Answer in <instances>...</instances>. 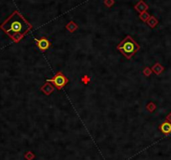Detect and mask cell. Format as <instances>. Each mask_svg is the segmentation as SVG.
Masks as SVG:
<instances>
[{
	"mask_svg": "<svg viewBox=\"0 0 171 160\" xmlns=\"http://www.w3.org/2000/svg\"><path fill=\"white\" fill-rule=\"evenodd\" d=\"M31 28L32 25L21 15L19 11L13 12L0 25V29L15 43H19Z\"/></svg>",
	"mask_w": 171,
	"mask_h": 160,
	"instance_id": "6da1fadb",
	"label": "cell"
},
{
	"mask_svg": "<svg viewBox=\"0 0 171 160\" xmlns=\"http://www.w3.org/2000/svg\"><path fill=\"white\" fill-rule=\"evenodd\" d=\"M117 49L127 59H131L135 55L136 52L140 49V46L131 36L128 35L117 46Z\"/></svg>",
	"mask_w": 171,
	"mask_h": 160,
	"instance_id": "7a4b0ae2",
	"label": "cell"
},
{
	"mask_svg": "<svg viewBox=\"0 0 171 160\" xmlns=\"http://www.w3.org/2000/svg\"><path fill=\"white\" fill-rule=\"evenodd\" d=\"M47 82H51L58 90L62 89L67 83L69 82V80L65 75L61 71H59L58 73L55 74V75L52 79H48L46 80Z\"/></svg>",
	"mask_w": 171,
	"mask_h": 160,
	"instance_id": "3957f363",
	"label": "cell"
},
{
	"mask_svg": "<svg viewBox=\"0 0 171 160\" xmlns=\"http://www.w3.org/2000/svg\"><path fill=\"white\" fill-rule=\"evenodd\" d=\"M36 42H37V46L41 51H45L50 48V43L46 38L45 37H41L39 39H35Z\"/></svg>",
	"mask_w": 171,
	"mask_h": 160,
	"instance_id": "277c9868",
	"label": "cell"
},
{
	"mask_svg": "<svg viewBox=\"0 0 171 160\" xmlns=\"http://www.w3.org/2000/svg\"><path fill=\"white\" fill-rule=\"evenodd\" d=\"M40 90H41V91H42L44 94L49 96V95H50V94H51L52 92L54 91V90H55V87H54L53 85L50 84V82H47V83H45V85L41 86Z\"/></svg>",
	"mask_w": 171,
	"mask_h": 160,
	"instance_id": "5b68a950",
	"label": "cell"
},
{
	"mask_svg": "<svg viewBox=\"0 0 171 160\" xmlns=\"http://www.w3.org/2000/svg\"><path fill=\"white\" fill-rule=\"evenodd\" d=\"M159 129H160V131L162 132L165 135L169 134V133H171V123L168 121L164 122V123L159 126Z\"/></svg>",
	"mask_w": 171,
	"mask_h": 160,
	"instance_id": "8992f818",
	"label": "cell"
},
{
	"mask_svg": "<svg viewBox=\"0 0 171 160\" xmlns=\"http://www.w3.org/2000/svg\"><path fill=\"white\" fill-rule=\"evenodd\" d=\"M134 8H135L136 10H137L138 12L140 13V14H141V13H143V12H145V11L147 10L148 9H149L148 5L144 2V1H143V0L139 1V2L137 4H136Z\"/></svg>",
	"mask_w": 171,
	"mask_h": 160,
	"instance_id": "52a82bcc",
	"label": "cell"
},
{
	"mask_svg": "<svg viewBox=\"0 0 171 160\" xmlns=\"http://www.w3.org/2000/svg\"><path fill=\"white\" fill-rule=\"evenodd\" d=\"M164 66H162L159 63H156L152 68V71L154 72L156 75H160L164 71Z\"/></svg>",
	"mask_w": 171,
	"mask_h": 160,
	"instance_id": "ba28073f",
	"label": "cell"
},
{
	"mask_svg": "<svg viewBox=\"0 0 171 160\" xmlns=\"http://www.w3.org/2000/svg\"><path fill=\"white\" fill-rule=\"evenodd\" d=\"M77 28H78L77 24H75V23L73 22V21H70V22H69L68 24H67V25H66V29H68L70 32H74L75 30H76Z\"/></svg>",
	"mask_w": 171,
	"mask_h": 160,
	"instance_id": "9c48e42d",
	"label": "cell"
},
{
	"mask_svg": "<svg viewBox=\"0 0 171 160\" xmlns=\"http://www.w3.org/2000/svg\"><path fill=\"white\" fill-rule=\"evenodd\" d=\"M147 23H148V24L150 26V28H154L156 25H157L158 20H157V19H155V18L154 17V16H150V18L148 19Z\"/></svg>",
	"mask_w": 171,
	"mask_h": 160,
	"instance_id": "30bf717a",
	"label": "cell"
},
{
	"mask_svg": "<svg viewBox=\"0 0 171 160\" xmlns=\"http://www.w3.org/2000/svg\"><path fill=\"white\" fill-rule=\"evenodd\" d=\"M139 18L141 19V20H143L144 22H146V21H148V19L150 18V15H149V13H147L145 11V12L141 13L140 15H139Z\"/></svg>",
	"mask_w": 171,
	"mask_h": 160,
	"instance_id": "8fae6325",
	"label": "cell"
},
{
	"mask_svg": "<svg viewBox=\"0 0 171 160\" xmlns=\"http://www.w3.org/2000/svg\"><path fill=\"white\" fill-rule=\"evenodd\" d=\"M34 154L32 153V152H28V153H26V154L24 155V158H26L27 160H32L33 158H34Z\"/></svg>",
	"mask_w": 171,
	"mask_h": 160,
	"instance_id": "7c38bea8",
	"label": "cell"
},
{
	"mask_svg": "<svg viewBox=\"0 0 171 160\" xmlns=\"http://www.w3.org/2000/svg\"><path fill=\"white\" fill-rule=\"evenodd\" d=\"M155 108H156V107H155V105H154L153 102H150V103L149 104V105L147 106V109L149 110L150 112H154V110H155Z\"/></svg>",
	"mask_w": 171,
	"mask_h": 160,
	"instance_id": "4fadbf2b",
	"label": "cell"
},
{
	"mask_svg": "<svg viewBox=\"0 0 171 160\" xmlns=\"http://www.w3.org/2000/svg\"><path fill=\"white\" fill-rule=\"evenodd\" d=\"M104 4H105V5H106L107 7L111 8L112 6L114 4V0H105Z\"/></svg>",
	"mask_w": 171,
	"mask_h": 160,
	"instance_id": "5bb4252c",
	"label": "cell"
},
{
	"mask_svg": "<svg viewBox=\"0 0 171 160\" xmlns=\"http://www.w3.org/2000/svg\"><path fill=\"white\" fill-rule=\"evenodd\" d=\"M151 73H152V70L150 68H149V67H146L144 70V74L146 76H149L151 75Z\"/></svg>",
	"mask_w": 171,
	"mask_h": 160,
	"instance_id": "9a60e30c",
	"label": "cell"
},
{
	"mask_svg": "<svg viewBox=\"0 0 171 160\" xmlns=\"http://www.w3.org/2000/svg\"><path fill=\"white\" fill-rule=\"evenodd\" d=\"M82 81H83L84 83H86V84L88 83V82L90 81V78L87 76V75H85V76L82 78Z\"/></svg>",
	"mask_w": 171,
	"mask_h": 160,
	"instance_id": "2e32d148",
	"label": "cell"
},
{
	"mask_svg": "<svg viewBox=\"0 0 171 160\" xmlns=\"http://www.w3.org/2000/svg\"><path fill=\"white\" fill-rule=\"evenodd\" d=\"M166 120H167L168 122H169V123H170V122H171V113H169V114L168 115L167 117H166Z\"/></svg>",
	"mask_w": 171,
	"mask_h": 160,
	"instance_id": "e0dca14e",
	"label": "cell"
}]
</instances>
